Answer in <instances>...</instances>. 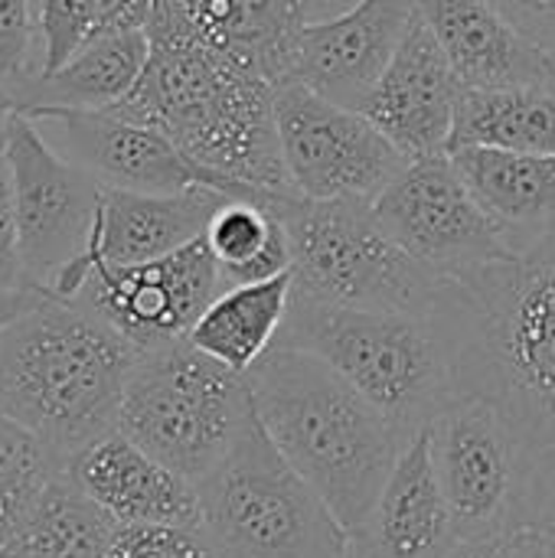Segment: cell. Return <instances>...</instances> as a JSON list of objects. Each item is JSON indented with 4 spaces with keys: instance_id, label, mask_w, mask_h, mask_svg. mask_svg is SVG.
Listing matches in <instances>:
<instances>
[{
    "instance_id": "cell-5",
    "label": "cell",
    "mask_w": 555,
    "mask_h": 558,
    "mask_svg": "<svg viewBox=\"0 0 555 558\" xmlns=\"http://www.w3.org/2000/svg\"><path fill=\"white\" fill-rule=\"evenodd\" d=\"M275 347L324 360L409 438L458 402L451 343L435 314L360 311L291 294Z\"/></svg>"
},
{
    "instance_id": "cell-22",
    "label": "cell",
    "mask_w": 555,
    "mask_h": 558,
    "mask_svg": "<svg viewBox=\"0 0 555 558\" xmlns=\"http://www.w3.org/2000/svg\"><path fill=\"white\" fill-rule=\"evenodd\" d=\"M177 20L213 49L288 85L291 46L307 23L301 0H164Z\"/></svg>"
},
{
    "instance_id": "cell-21",
    "label": "cell",
    "mask_w": 555,
    "mask_h": 558,
    "mask_svg": "<svg viewBox=\"0 0 555 558\" xmlns=\"http://www.w3.org/2000/svg\"><path fill=\"white\" fill-rule=\"evenodd\" d=\"M448 154L514 255L555 242V157L478 144Z\"/></svg>"
},
{
    "instance_id": "cell-29",
    "label": "cell",
    "mask_w": 555,
    "mask_h": 558,
    "mask_svg": "<svg viewBox=\"0 0 555 558\" xmlns=\"http://www.w3.org/2000/svg\"><path fill=\"white\" fill-rule=\"evenodd\" d=\"M36 3H39V29H43V72L62 65L95 33L144 29L154 10V0H36Z\"/></svg>"
},
{
    "instance_id": "cell-28",
    "label": "cell",
    "mask_w": 555,
    "mask_h": 558,
    "mask_svg": "<svg viewBox=\"0 0 555 558\" xmlns=\"http://www.w3.org/2000/svg\"><path fill=\"white\" fill-rule=\"evenodd\" d=\"M62 474L65 464L52 448L0 412V543L29 517L49 484Z\"/></svg>"
},
{
    "instance_id": "cell-18",
    "label": "cell",
    "mask_w": 555,
    "mask_h": 558,
    "mask_svg": "<svg viewBox=\"0 0 555 558\" xmlns=\"http://www.w3.org/2000/svg\"><path fill=\"white\" fill-rule=\"evenodd\" d=\"M464 88H550L555 52L523 33L494 0H415Z\"/></svg>"
},
{
    "instance_id": "cell-8",
    "label": "cell",
    "mask_w": 555,
    "mask_h": 558,
    "mask_svg": "<svg viewBox=\"0 0 555 558\" xmlns=\"http://www.w3.org/2000/svg\"><path fill=\"white\" fill-rule=\"evenodd\" d=\"M255 418L249 376L206 356L190 340L141 353L118 412L147 454L200 484Z\"/></svg>"
},
{
    "instance_id": "cell-1",
    "label": "cell",
    "mask_w": 555,
    "mask_h": 558,
    "mask_svg": "<svg viewBox=\"0 0 555 558\" xmlns=\"http://www.w3.org/2000/svg\"><path fill=\"white\" fill-rule=\"evenodd\" d=\"M144 29L150 59L128 98L108 111L167 134L236 199L272 206L278 196H298L278 144V88L193 36L164 0H154Z\"/></svg>"
},
{
    "instance_id": "cell-31",
    "label": "cell",
    "mask_w": 555,
    "mask_h": 558,
    "mask_svg": "<svg viewBox=\"0 0 555 558\" xmlns=\"http://www.w3.org/2000/svg\"><path fill=\"white\" fill-rule=\"evenodd\" d=\"M108 558H216L200 526H118Z\"/></svg>"
},
{
    "instance_id": "cell-15",
    "label": "cell",
    "mask_w": 555,
    "mask_h": 558,
    "mask_svg": "<svg viewBox=\"0 0 555 558\" xmlns=\"http://www.w3.org/2000/svg\"><path fill=\"white\" fill-rule=\"evenodd\" d=\"M412 20L415 0H360L337 16L307 20L291 46L288 82L363 108Z\"/></svg>"
},
{
    "instance_id": "cell-25",
    "label": "cell",
    "mask_w": 555,
    "mask_h": 558,
    "mask_svg": "<svg viewBox=\"0 0 555 558\" xmlns=\"http://www.w3.org/2000/svg\"><path fill=\"white\" fill-rule=\"evenodd\" d=\"M114 530L118 523L62 474L0 543V558H108Z\"/></svg>"
},
{
    "instance_id": "cell-32",
    "label": "cell",
    "mask_w": 555,
    "mask_h": 558,
    "mask_svg": "<svg viewBox=\"0 0 555 558\" xmlns=\"http://www.w3.org/2000/svg\"><path fill=\"white\" fill-rule=\"evenodd\" d=\"M536 533L555 546V445L530 451L517 497V533Z\"/></svg>"
},
{
    "instance_id": "cell-11",
    "label": "cell",
    "mask_w": 555,
    "mask_h": 558,
    "mask_svg": "<svg viewBox=\"0 0 555 558\" xmlns=\"http://www.w3.org/2000/svg\"><path fill=\"white\" fill-rule=\"evenodd\" d=\"M429 448L458 539L517 533V497L530 451L494 402H451L429 425Z\"/></svg>"
},
{
    "instance_id": "cell-26",
    "label": "cell",
    "mask_w": 555,
    "mask_h": 558,
    "mask_svg": "<svg viewBox=\"0 0 555 558\" xmlns=\"http://www.w3.org/2000/svg\"><path fill=\"white\" fill-rule=\"evenodd\" d=\"M555 157V92L550 88H464L455 144Z\"/></svg>"
},
{
    "instance_id": "cell-6",
    "label": "cell",
    "mask_w": 555,
    "mask_h": 558,
    "mask_svg": "<svg viewBox=\"0 0 555 558\" xmlns=\"http://www.w3.org/2000/svg\"><path fill=\"white\" fill-rule=\"evenodd\" d=\"M268 209L288 232L298 298L360 311H435L448 278L412 258L370 199L278 196Z\"/></svg>"
},
{
    "instance_id": "cell-27",
    "label": "cell",
    "mask_w": 555,
    "mask_h": 558,
    "mask_svg": "<svg viewBox=\"0 0 555 558\" xmlns=\"http://www.w3.org/2000/svg\"><path fill=\"white\" fill-rule=\"evenodd\" d=\"M206 242L222 284H255L291 271V245L281 219L258 203L229 199L209 222Z\"/></svg>"
},
{
    "instance_id": "cell-37",
    "label": "cell",
    "mask_w": 555,
    "mask_h": 558,
    "mask_svg": "<svg viewBox=\"0 0 555 558\" xmlns=\"http://www.w3.org/2000/svg\"><path fill=\"white\" fill-rule=\"evenodd\" d=\"M514 558H555V546L536 533H514Z\"/></svg>"
},
{
    "instance_id": "cell-2",
    "label": "cell",
    "mask_w": 555,
    "mask_h": 558,
    "mask_svg": "<svg viewBox=\"0 0 555 558\" xmlns=\"http://www.w3.org/2000/svg\"><path fill=\"white\" fill-rule=\"evenodd\" d=\"M458 399L494 402L527 451L555 445V242L448 278L435 311Z\"/></svg>"
},
{
    "instance_id": "cell-34",
    "label": "cell",
    "mask_w": 555,
    "mask_h": 558,
    "mask_svg": "<svg viewBox=\"0 0 555 558\" xmlns=\"http://www.w3.org/2000/svg\"><path fill=\"white\" fill-rule=\"evenodd\" d=\"M523 33L555 52V0H494Z\"/></svg>"
},
{
    "instance_id": "cell-30",
    "label": "cell",
    "mask_w": 555,
    "mask_h": 558,
    "mask_svg": "<svg viewBox=\"0 0 555 558\" xmlns=\"http://www.w3.org/2000/svg\"><path fill=\"white\" fill-rule=\"evenodd\" d=\"M43 72V29L36 0H0V82L20 92Z\"/></svg>"
},
{
    "instance_id": "cell-16",
    "label": "cell",
    "mask_w": 555,
    "mask_h": 558,
    "mask_svg": "<svg viewBox=\"0 0 555 558\" xmlns=\"http://www.w3.org/2000/svg\"><path fill=\"white\" fill-rule=\"evenodd\" d=\"M461 95L464 85L458 72L415 10L396 56L360 111L402 150L406 160H422L451 150Z\"/></svg>"
},
{
    "instance_id": "cell-38",
    "label": "cell",
    "mask_w": 555,
    "mask_h": 558,
    "mask_svg": "<svg viewBox=\"0 0 555 558\" xmlns=\"http://www.w3.org/2000/svg\"><path fill=\"white\" fill-rule=\"evenodd\" d=\"M353 3H360V0H301V10L307 20H327V16L350 10Z\"/></svg>"
},
{
    "instance_id": "cell-23",
    "label": "cell",
    "mask_w": 555,
    "mask_h": 558,
    "mask_svg": "<svg viewBox=\"0 0 555 558\" xmlns=\"http://www.w3.org/2000/svg\"><path fill=\"white\" fill-rule=\"evenodd\" d=\"M150 59L147 29H108L85 39L62 65L36 75L16 98V111L69 108L108 111L128 98Z\"/></svg>"
},
{
    "instance_id": "cell-17",
    "label": "cell",
    "mask_w": 555,
    "mask_h": 558,
    "mask_svg": "<svg viewBox=\"0 0 555 558\" xmlns=\"http://www.w3.org/2000/svg\"><path fill=\"white\" fill-rule=\"evenodd\" d=\"M65 477L118 526H200V490L111 428L69 458Z\"/></svg>"
},
{
    "instance_id": "cell-19",
    "label": "cell",
    "mask_w": 555,
    "mask_h": 558,
    "mask_svg": "<svg viewBox=\"0 0 555 558\" xmlns=\"http://www.w3.org/2000/svg\"><path fill=\"white\" fill-rule=\"evenodd\" d=\"M458 543L425 428L406 445L373 510L350 530V558H448Z\"/></svg>"
},
{
    "instance_id": "cell-4",
    "label": "cell",
    "mask_w": 555,
    "mask_h": 558,
    "mask_svg": "<svg viewBox=\"0 0 555 558\" xmlns=\"http://www.w3.org/2000/svg\"><path fill=\"white\" fill-rule=\"evenodd\" d=\"M141 350L82 301L43 294L0 333V412L69 464L118 428Z\"/></svg>"
},
{
    "instance_id": "cell-24",
    "label": "cell",
    "mask_w": 555,
    "mask_h": 558,
    "mask_svg": "<svg viewBox=\"0 0 555 558\" xmlns=\"http://www.w3.org/2000/svg\"><path fill=\"white\" fill-rule=\"evenodd\" d=\"M291 271L268 281L226 288L206 307L186 340L229 369L249 373L275 347L291 307Z\"/></svg>"
},
{
    "instance_id": "cell-33",
    "label": "cell",
    "mask_w": 555,
    "mask_h": 558,
    "mask_svg": "<svg viewBox=\"0 0 555 558\" xmlns=\"http://www.w3.org/2000/svg\"><path fill=\"white\" fill-rule=\"evenodd\" d=\"M0 288H29L23 278V262H20L13 190H10V167L3 157V144H0Z\"/></svg>"
},
{
    "instance_id": "cell-20",
    "label": "cell",
    "mask_w": 555,
    "mask_h": 558,
    "mask_svg": "<svg viewBox=\"0 0 555 558\" xmlns=\"http://www.w3.org/2000/svg\"><path fill=\"white\" fill-rule=\"evenodd\" d=\"M216 186H190L180 193L105 190L92 239V258L101 265H141L164 258L206 235L213 216L229 203Z\"/></svg>"
},
{
    "instance_id": "cell-9",
    "label": "cell",
    "mask_w": 555,
    "mask_h": 558,
    "mask_svg": "<svg viewBox=\"0 0 555 558\" xmlns=\"http://www.w3.org/2000/svg\"><path fill=\"white\" fill-rule=\"evenodd\" d=\"M23 278L33 291L72 301L88 275L105 186L65 160L26 114L3 131Z\"/></svg>"
},
{
    "instance_id": "cell-3",
    "label": "cell",
    "mask_w": 555,
    "mask_h": 558,
    "mask_svg": "<svg viewBox=\"0 0 555 558\" xmlns=\"http://www.w3.org/2000/svg\"><path fill=\"white\" fill-rule=\"evenodd\" d=\"M245 376L272 445L347 533L360 526L412 438L314 353L272 347Z\"/></svg>"
},
{
    "instance_id": "cell-12",
    "label": "cell",
    "mask_w": 555,
    "mask_h": 558,
    "mask_svg": "<svg viewBox=\"0 0 555 558\" xmlns=\"http://www.w3.org/2000/svg\"><path fill=\"white\" fill-rule=\"evenodd\" d=\"M373 209L412 258L445 278H464L487 265L517 258L458 173L451 154L409 160L373 199Z\"/></svg>"
},
{
    "instance_id": "cell-7",
    "label": "cell",
    "mask_w": 555,
    "mask_h": 558,
    "mask_svg": "<svg viewBox=\"0 0 555 558\" xmlns=\"http://www.w3.org/2000/svg\"><path fill=\"white\" fill-rule=\"evenodd\" d=\"M196 490L200 530L216 558H350V533L272 445L258 415Z\"/></svg>"
},
{
    "instance_id": "cell-35",
    "label": "cell",
    "mask_w": 555,
    "mask_h": 558,
    "mask_svg": "<svg viewBox=\"0 0 555 558\" xmlns=\"http://www.w3.org/2000/svg\"><path fill=\"white\" fill-rule=\"evenodd\" d=\"M448 558H514V533L487 539H461Z\"/></svg>"
},
{
    "instance_id": "cell-10",
    "label": "cell",
    "mask_w": 555,
    "mask_h": 558,
    "mask_svg": "<svg viewBox=\"0 0 555 558\" xmlns=\"http://www.w3.org/2000/svg\"><path fill=\"white\" fill-rule=\"evenodd\" d=\"M275 124L291 186L304 199H376L409 163L360 111L301 82L275 95Z\"/></svg>"
},
{
    "instance_id": "cell-36",
    "label": "cell",
    "mask_w": 555,
    "mask_h": 558,
    "mask_svg": "<svg viewBox=\"0 0 555 558\" xmlns=\"http://www.w3.org/2000/svg\"><path fill=\"white\" fill-rule=\"evenodd\" d=\"M39 298H43V291H33V288H0V333L16 317H23Z\"/></svg>"
},
{
    "instance_id": "cell-13",
    "label": "cell",
    "mask_w": 555,
    "mask_h": 558,
    "mask_svg": "<svg viewBox=\"0 0 555 558\" xmlns=\"http://www.w3.org/2000/svg\"><path fill=\"white\" fill-rule=\"evenodd\" d=\"M226 291L203 239L141 265L95 262L72 301H82L141 353L186 340L206 307Z\"/></svg>"
},
{
    "instance_id": "cell-39",
    "label": "cell",
    "mask_w": 555,
    "mask_h": 558,
    "mask_svg": "<svg viewBox=\"0 0 555 558\" xmlns=\"http://www.w3.org/2000/svg\"><path fill=\"white\" fill-rule=\"evenodd\" d=\"M13 114H16V98H13V92L0 82V141H3V131H7V124H10Z\"/></svg>"
},
{
    "instance_id": "cell-14",
    "label": "cell",
    "mask_w": 555,
    "mask_h": 558,
    "mask_svg": "<svg viewBox=\"0 0 555 558\" xmlns=\"http://www.w3.org/2000/svg\"><path fill=\"white\" fill-rule=\"evenodd\" d=\"M26 118L65 160L92 173L105 190L180 193L190 186H216L236 199L219 177L193 163L157 128L128 121L114 111L36 108L26 111Z\"/></svg>"
}]
</instances>
